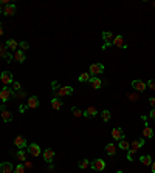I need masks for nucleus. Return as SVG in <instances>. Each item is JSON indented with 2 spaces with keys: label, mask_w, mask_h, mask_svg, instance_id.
I'll use <instances>...</instances> for the list:
<instances>
[{
  "label": "nucleus",
  "mask_w": 155,
  "mask_h": 173,
  "mask_svg": "<svg viewBox=\"0 0 155 173\" xmlns=\"http://www.w3.org/2000/svg\"><path fill=\"white\" fill-rule=\"evenodd\" d=\"M140 161H141V164H143V165H150V164H152V158H150L149 155L141 156V158H140Z\"/></svg>",
  "instance_id": "obj_25"
},
{
  "label": "nucleus",
  "mask_w": 155,
  "mask_h": 173,
  "mask_svg": "<svg viewBox=\"0 0 155 173\" xmlns=\"http://www.w3.org/2000/svg\"><path fill=\"white\" fill-rule=\"evenodd\" d=\"M2 34H3V28H2V27H0V36H2Z\"/></svg>",
  "instance_id": "obj_46"
},
{
  "label": "nucleus",
  "mask_w": 155,
  "mask_h": 173,
  "mask_svg": "<svg viewBox=\"0 0 155 173\" xmlns=\"http://www.w3.org/2000/svg\"><path fill=\"white\" fill-rule=\"evenodd\" d=\"M23 165H25V168H31V167H33V164H31V162H28V161H25V162H23Z\"/></svg>",
  "instance_id": "obj_39"
},
{
  "label": "nucleus",
  "mask_w": 155,
  "mask_h": 173,
  "mask_svg": "<svg viewBox=\"0 0 155 173\" xmlns=\"http://www.w3.org/2000/svg\"><path fill=\"white\" fill-rule=\"evenodd\" d=\"M118 142H119L118 147L123 148V150H129V148H130V142H127V139H121V141H118Z\"/></svg>",
  "instance_id": "obj_24"
},
{
  "label": "nucleus",
  "mask_w": 155,
  "mask_h": 173,
  "mask_svg": "<svg viewBox=\"0 0 155 173\" xmlns=\"http://www.w3.org/2000/svg\"><path fill=\"white\" fill-rule=\"evenodd\" d=\"M73 93V88L71 87H61L58 91H56V96L58 97H62V96H70Z\"/></svg>",
  "instance_id": "obj_11"
},
{
  "label": "nucleus",
  "mask_w": 155,
  "mask_h": 173,
  "mask_svg": "<svg viewBox=\"0 0 155 173\" xmlns=\"http://www.w3.org/2000/svg\"><path fill=\"white\" fill-rule=\"evenodd\" d=\"M71 111H73V116H74V117H81V116H84V111H81L79 108H76V107H73Z\"/></svg>",
  "instance_id": "obj_29"
},
{
  "label": "nucleus",
  "mask_w": 155,
  "mask_h": 173,
  "mask_svg": "<svg viewBox=\"0 0 155 173\" xmlns=\"http://www.w3.org/2000/svg\"><path fill=\"white\" fill-rule=\"evenodd\" d=\"M90 165H92V168H93V170H96V171H102V170L106 168V161L98 158V159L92 161V164H90Z\"/></svg>",
  "instance_id": "obj_4"
},
{
  "label": "nucleus",
  "mask_w": 155,
  "mask_h": 173,
  "mask_svg": "<svg viewBox=\"0 0 155 173\" xmlns=\"http://www.w3.org/2000/svg\"><path fill=\"white\" fill-rule=\"evenodd\" d=\"M14 145L17 148H20V150H23V148H27V139H25L23 136H16L14 138Z\"/></svg>",
  "instance_id": "obj_7"
},
{
  "label": "nucleus",
  "mask_w": 155,
  "mask_h": 173,
  "mask_svg": "<svg viewBox=\"0 0 155 173\" xmlns=\"http://www.w3.org/2000/svg\"><path fill=\"white\" fill-rule=\"evenodd\" d=\"M106 153H107L109 156H115V153H116L115 144H107V145H106Z\"/></svg>",
  "instance_id": "obj_21"
},
{
  "label": "nucleus",
  "mask_w": 155,
  "mask_h": 173,
  "mask_svg": "<svg viewBox=\"0 0 155 173\" xmlns=\"http://www.w3.org/2000/svg\"><path fill=\"white\" fill-rule=\"evenodd\" d=\"M90 85H92V88L99 90V88L102 87V81H101L99 77H96V76H92V77H90Z\"/></svg>",
  "instance_id": "obj_15"
},
{
  "label": "nucleus",
  "mask_w": 155,
  "mask_h": 173,
  "mask_svg": "<svg viewBox=\"0 0 155 173\" xmlns=\"http://www.w3.org/2000/svg\"><path fill=\"white\" fill-rule=\"evenodd\" d=\"M132 87H134V90H135V91H138V93H143V91L147 88L146 82H143V81H140V79L134 81V82H132Z\"/></svg>",
  "instance_id": "obj_6"
},
{
  "label": "nucleus",
  "mask_w": 155,
  "mask_h": 173,
  "mask_svg": "<svg viewBox=\"0 0 155 173\" xmlns=\"http://www.w3.org/2000/svg\"><path fill=\"white\" fill-rule=\"evenodd\" d=\"M96 114H98V110H96L95 107H89V108L84 111V116H85V117H95Z\"/></svg>",
  "instance_id": "obj_20"
},
{
  "label": "nucleus",
  "mask_w": 155,
  "mask_h": 173,
  "mask_svg": "<svg viewBox=\"0 0 155 173\" xmlns=\"http://www.w3.org/2000/svg\"><path fill=\"white\" fill-rule=\"evenodd\" d=\"M150 165H152V173H155V162H152Z\"/></svg>",
  "instance_id": "obj_45"
},
{
  "label": "nucleus",
  "mask_w": 155,
  "mask_h": 173,
  "mask_svg": "<svg viewBox=\"0 0 155 173\" xmlns=\"http://www.w3.org/2000/svg\"><path fill=\"white\" fill-rule=\"evenodd\" d=\"M0 82H2L3 85L13 84V74H11L9 71H3L2 74H0Z\"/></svg>",
  "instance_id": "obj_5"
},
{
  "label": "nucleus",
  "mask_w": 155,
  "mask_h": 173,
  "mask_svg": "<svg viewBox=\"0 0 155 173\" xmlns=\"http://www.w3.org/2000/svg\"><path fill=\"white\" fill-rule=\"evenodd\" d=\"M149 116L152 117V121H155V108H152V111L149 113Z\"/></svg>",
  "instance_id": "obj_41"
},
{
  "label": "nucleus",
  "mask_w": 155,
  "mask_h": 173,
  "mask_svg": "<svg viewBox=\"0 0 155 173\" xmlns=\"http://www.w3.org/2000/svg\"><path fill=\"white\" fill-rule=\"evenodd\" d=\"M149 104L155 108V97H149Z\"/></svg>",
  "instance_id": "obj_40"
},
{
  "label": "nucleus",
  "mask_w": 155,
  "mask_h": 173,
  "mask_svg": "<svg viewBox=\"0 0 155 173\" xmlns=\"http://www.w3.org/2000/svg\"><path fill=\"white\" fill-rule=\"evenodd\" d=\"M14 59L17 60V62H25V59H27V56H25V53L22 51V49H17V51H14Z\"/></svg>",
  "instance_id": "obj_19"
},
{
  "label": "nucleus",
  "mask_w": 155,
  "mask_h": 173,
  "mask_svg": "<svg viewBox=\"0 0 155 173\" xmlns=\"http://www.w3.org/2000/svg\"><path fill=\"white\" fill-rule=\"evenodd\" d=\"M14 171V165L11 162H2L0 164V173H13Z\"/></svg>",
  "instance_id": "obj_10"
},
{
  "label": "nucleus",
  "mask_w": 155,
  "mask_h": 173,
  "mask_svg": "<svg viewBox=\"0 0 155 173\" xmlns=\"http://www.w3.org/2000/svg\"><path fill=\"white\" fill-rule=\"evenodd\" d=\"M112 45H115V46H118V48H127V45L124 43V37H123V36H115Z\"/></svg>",
  "instance_id": "obj_14"
},
{
  "label": "nucleus",
  "mask_w": 155,
  "mask_h": 173,
  "mask_svg": "<svg viewBox=\"0 0 155 173\" xmlns=\"http://www.w3.org/2000/svg\"><path fill=\"white\" fill-rule=\"evenodd\" d=\"M112 138H113L115 141H121V139H124V132H123V128H119V127L113 128V130H112Z\"/></svg>",
  "instance_id": "obj_13"
},
{
  "label": "nucleus",
  "mask_w": 155,
  "mask_h": 173,
  "mask_svg": "<svg viewBox=\"0 0 155 173\" xmlns=\"http://www.w3.org/2000/svg\"><path fill=\"white\" fill-rule=\"evenodd\" d=\"M0 110H2V119H3L5 122H11V121H13V114H11V111H8L3 105L0 107Z\"/></svg>",
  "instance_id": "obj_16"
},
{
  "label": "nucleus",
  "mask_w": 155,
  "mask_h": 173,
  "mask_svg": "<svg viewBox=\"0 0 155 173\" xmlns=\"http://www.w3.org/2000/svg\"><path fill=\"white\" fill-rule=\"evenodd\" d=\"M51 88H53V91H58L61 87H59V84H58L56 81H53V82H51Z\"/></svg>",
  "instance_id": "obj_36"
},
{
  "label": "nucleus",
  "mask_w": 155,
  "mask_h": 173,
  "mask_svg": "<svg viewBox=\"0 0 155 173\" xmlns=\"http://www.w3.org/2000/svg\"><path fill=\"white\" fill-rule=\"evenodd\" d=\"M20 90V84L19 82H13V91H19Z\"/></svg>",
  "instance_id": "obj_38"
},
{
  "label": "nucleus",
  "mask_w": 155,
  "mask_h": 173,
  "mask_svg": "<svg viewBox=\"0 0 155 173\" xmlns=\"http://www.w3.org/2000/svg\"><path fill=\"white\" fill-rule=\"evenodd\" d=\"M101 116H102V121H104V122H109V121H110V117H112V114H110V111H109V110H102Z\"/></svg>",
  "instance_id": "obj_26"
},
{
  "label": "nucleus",
  "mask_w": 155,
  "mask_h": 173,
  "mask_svg": "<svg viewBox=\"0 0 155 173\" xmlns=\"http://www.w3.org/2000/svg\"><path fill=\"white\" fill-rule=\"evenodd\" d=\"M2 13H3V11H2V8H0V14H2Z\"/></svg>",
  "instance_id": "obj_48"
},
{
  "label": "nucleus",
  "mask_w": 155,
  "mask_h": 173,
  "mask_svg": "<svg viewBox=\"0 0 155 173\" xmlns=\"http://www.w3.org/2000/svg\"><path fill=\"white\" fill-rule=\"evenodd\" d=\"M27 108H28L27 105H20V107H19V110H20V113H25V110H27Z\"/></svg>",
  "instance_id": "obj_42"
},
{
  "label": "nucleus",
  "mask_w": 155,
  "mask_h": 173,
  "mask_svg": "<svg viewBox=\"0 0 155 173\" xmlns=\"http://www.w3.org/2000/svg\"><path fill=\"white\" fill-rule=\"evenodd\" d=\"M17 159L22 161V162L27 161V158H25V148H23V150H19V152H17Z\"/></svg>",
  "instance_id": "obj_30"
},
{
  "label": "nucleus",
  "mask_w": 155,
  "mask_h": 173,
  "mask_svg": "<svg viewBox=\"0 0 155 173\" xmlns=\"http://www.w3.org/2000/svg\"><path fill=\"white\" fill-rule=\"evenodd\" d=\"M51 107H53L55 110H61V108H62V101H61L59 97L51 99Z\"/></svg>",
  "instance_id": "obj_22"
},
{
  "label": "nucleus",
  "mask_w": 155,
  "mask_h": 173,
  "mask_svg": "<svg viewBox=\"0 0 155 173\" xmlns=\"http://www.w3.org/2000/svg\"><path fill=\"white\" fill-rule=\"evenodd\" d=\"M89 165H90V161H89V159H82V161L79 162V168H82V170L87 168Z\"/></svg>",
  "instance_id": "obj_32"
},
{
  "label": "nucleus",
  "mask_w": 155,
  "mask_h": 173,
  "mask_svg": "<svg viewBox=\"0 0 155 173\" xmlns=\"http://www.w3.org/2000/svg\"><path fill=\"white\" fill-rule=\"evenodd\" d=\"M19 46L22 48V51H25V49H28V48H30L28 42H20V43H19Z\"/></svg>",
  "instance_id": "obj_35"
},
{
  "label": "nucleus",
  "mask_w": 155,
  "mask_h": 173,
  "mask_svg": "<svg viewBox=\"0 0 155 173\" xmlns=\"http://www.w3.org/2000/svg\"><path fill=\"white\" fill-rule=\"evenodd\" d=\"M127 99L132 101V102H135V101H138V94L137 93H127Z\"/></svg>",
  "instance_id": "obj_31"
},
{
  "label": "nucleus",
  "mask_w": 155,
  "mask_h": 173,
  "mask_svg": "<svg viewBox=\"0 0 155 173\" xmlns=\"http://www.w3.org/2000/svg\"><path fill=\"white\" fill-rule=\"evenodd\" d=\"M28 153H30L31 156L37 158V156L40 155V147H39L37 144H30V145H28Z\"/></svg>",
  "instance_id": "obj_8"
},
{
  "label": "nucleus",
  "mask_w": 155,
  "mask_h": 173,
  "mask_svg": "<svg viewBox=\"0 0 155 173\" xmlns=\"http://www.w3.org/2000/svg\"><path fill=\"white\" fill-rule=\"evenodd\" d=\"M102 73H104V65L102 63H92L90 65V74L92 76L98 77V74H102Z\"/></svg>",
  "instance_id": "obj_3"
},
{
  "label": "nucleus",
  "mask_w": 155,
  "mask_h": 173,
  "mask_svg": "<svg viewBox=\"0 0 155 173\" xmlns=\"http://www.w3.org/2000/svg\"><path fill=\"white\" fill-rule=\"evenodd\" d=\"M146 85H147V88H150V90H155V81H152V79H150V81H149Z\"/></svg>",
  "instance_id": "obj_37"
},
{
  "label": "nucleus",
  "mask_w": 155,
  "mask_h": 173,
  "mask_svg": "<svg viewBox=\"0 0 155 173\" xmlns=\"http://www.w3.org/2000/svg\"><path fill=\"white\" fill-rule=\"evenodd\" d=\"M0 5H9L8 0H0Z\"/></svg>",
  "instance_id": "obj_43"
},
{
  "label": "nucleus",
  "mask_w": 155,
  "mask_h": 173,
  "mask_svg": "<svg viewBox=\"0 0 155 173\" xmlns=\"http://www.w3.org/2000/svg\"><path fill=\"white\" fill-rule=\"evenodd\" d=\"M143 145H144V139H135V141L130 144V148L127 150V159H129V161H134V155L140 150Z\"/></svg>",
  "instance_id": "obj_1"
},
{
  "label": "nucleus",
  "mask_w": 155,
  "mask_h": 173,
  "mask_svg": "<svg viewBox=\"0 0 155 173\" xmlns=\"http://www.w3.org/2000/svg\"><path fill=\"white\" fill-rule=\"evenodd\" d=\"M6 46H8L9 49H13V51H16V48L19 46V43H17L16 40H13V39H9V40L6 42Z\"/></svg>",
  "instance_id": "obj_27"
},
{
  "label": "nucleus",
  "mask_w": 155,
  "mask_h": 173,
  "mask_svg": "<svg viewBox=\"0 0 155 173\" xmlns=\"http://www.w3.org/2000/svg\"><path fill=\"white\" fill-rule=\"evenodd\" d=\"M13 96H14L13 88L3 87V88H2V91H0V99H2V102H3V104H5V102H8L9 99H13Z\"/></svg>",
  "instance_id": "obj_2"
},
{
  "label": "nucleus",
  "mask_w": 155,
  "mask_h": 173,
  "mask_svg": "<svg viewBox=\"0 0 155 173\" xmlns=\"http://www.w3.org/2000/svg\"><path fill=\"white\" fill-rule=\"evenodd\" d=\"M5 59H6V60H8V62H9V60H11V59H13V56H11V54H6V57H5Z\"/></svg>",
  "instance_id": "obj_44"
},
{
  "label": "nucleus",
  "mask_w": 155,
  "mask_h": 173,
  "mask_svg": "<svg viewBox=\"0 0 155 173\" xmlns=\"http://www.w3.org/2000/svg\"><path fill=\"white\" fill-rule=\"evenodd\" d=\"M116 173H124V171H121V170H119V171H116Z\"/></svg>",
  "instance_id": "obj_47"
},
{
  "label": "nucleus",
  "mask_w": 155,
  "mask_h": 173,
  "mask_svg": "<svg viewBox=\"0 0 155 173\" xmlns=\"http://www.w3.org/2000/svg\"><path fill=\"white\" fill-rule=\"evenodd\" d=\"M90 73H82L79 76V82H90Z\"/></svg>",
  "instance_id": "obj_28"
},
{
  "label": "nucleus",
  "mask_w": 155,
  "mask_h": 173,
  "mask_svg": "<svg viewBox=\"0 0 155 173\" xmlns=\"http://www.w3.org/2000/svg\"><path fill=\"white\" fill-rule=\"evenodd\" d=\"M6 54H8V53H6V48H5L3 45H0V57H2V56L6 57Z\"/></svg>",
  "instance_id": "obj_34"
},
{
  "label": "nucleus",
  "mask_w": 155,
  "mask_h": 173,
  "mask_svg": "<svg viewBox=\"0 0 155 173\" xmlns=\"http://www.w3.org/2000/svg\"><path fill=\"white\" fill-rule=\"evenodd\" d=\"M113 37H115V36H113L110 31H104V33H102V39H104V42H106V45L102 46V49H106L107 45H110V43L113 42Z\"/></svg>",
  "instance_id": "obj_9"
},
{
  "label": "nucleus",
  "mask_w": 155,
  "mask_h": 173,
  "mask_svg": "<svg viewBox=\"0 0 155 173\" xmlns=\"http://www.w3.org/2000/svg\"><path fill=\"white\" fill-rule=\"evenodd\" d=\"M16 173H25V165H23V164L16 165Z\"/></svg>",
  "instance_id": "obj_33"
},
{
  "label": "nucleus",
  "mask_w": 155,
  "mask_h": 173,
  "mask_svg": "<svg viewBox=\"0 0 155 173\" xmlns=\"http://www.w3.org/2000/svg\"><path fill=\"white\" fill-rule=\"evenodd\" d=\"M27 107H28V108H31V110L37 108V107H39V97H37V96H31V97H28Z\"/></svg>",
  "instance_id": "obj_12"
},
{
  "label": "nucleus",
  "mask_w": 155,
  "mask_h": 173,
  "mask_svg": "<svg viewBox=\"0 0 155 173\" xmlns=\"http://www.w3.org/2000/svg\"><path fill=\"white\" fill-rule=\"evenodd\" d=\"M143 136H144V138H152V136H153V130H152L149 125H144V128H143Z\"/></svg>",
  "instance_id": "obj_23"
},
{
  "label": "nucleus",
  "mask_w": 155,
  "mask_h": 173,
  "mask_svg": "<svg viewBox=\"0 0 155 173\" xmlns=\"http://www.w3.org/2000/svg\"><path fill=\"white\" fill-rule=\"evenodd\" d=\"M3 14L5 16H14L16 14V5H13V3H9V5H6L5 6V9H3Z\"/></svg>",
  "instance_id": "obj_18"
},
{
  "label": "nucleus",
  "mask_w": 155,
  "mask_h": 173,
  "mask_svg": "<svg viewBox=\"0 0 155 173\" xmlns=\"http://www.w3.org/2000/svg\"><path fill=\"white\" fill-rule=\"evenodd\" d=\"M53 158H55V152L51 150V148H47V150L43 152V161L51 162V161H53Z\"/></svg>",
  "instance_id": "obj_17"
}]
</instances>
